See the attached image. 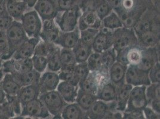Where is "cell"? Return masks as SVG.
<instances>
[{
	"label": "cell",
	"mask_w": 160,
	"mask_h": 119,
	"mask_svg": "<svg viewBox=\"0 0 160 119\" xmlns=\"http://www.w3.org/2000/svg\"><path fill=\"white\" fill-rule=\"evenodd\" d=\"M6 33L8 53L4 61L10 59L17 48L28 38L20 21L16 20H14L11 26L6 31Z\"/></svg>",
	"instance_id": "6da1fadb"
},
{
	"label": "cell",
	"mask_w": 160,
	"mask_h": 119,
	"mask_svg": "<svg viewBox=\"0 0 160 119\" xmlns=\"http://www.w3.org/2000/svg\"><path fill=\"white\" fill-rule=\"evenodd\" d=\"M113 48L118 53L127 47L138 45V40L133 28L120 27L113 30Z\"/></svg>",
	"instance_id": "7a4b0ae2"
},
{
	"label": "cell",
	"mask_w": 160,
	"mask_h": 119,
	"mask_svg": "<svg viewBox=\"0 0 160 119\" xmlns=\"http://www.w3.org/2000/svg\"><path fill=\"white\" fill-rule=\"evenodd\" d=\"M82 13L80 7L58 12L54 21L62 32L72 31L78 27V20Z\"/></svg>",
	"instance_id": "3957f363"
},
{
	"label": "cell",
	"mask_w": 160,
	"mask_h": 119,
	"mask_svg": "<svg viewBox=\"0 0 160 119\" xmlns=\"http://www.w3.org/2000/svg\"><path fill=\"white\" fill-rule=\"evenodd\" d=\"M21 25L28 38H40L42 22L37 12H26L20 20Z\"/></svg>",
	"instance_id": "277c9868"
},
{
	"label": "cell",
	"mask_w": 160,
	"mask_h": 119,
	"mask_svg": "<svg viewBox=\"0 0 160 119\" xmlns=\"http://www.w3.org/2000/svg\"><path fill=\"white\" fill-rule=\"evenodd\" d=\"M39 98L44 103L50 114L58 118L61 117V113L68 104L57 90L42 93Z\"/></svg>",
	"instance_id": "5b68a950"
},
{
	"label": "cell",
	"mask_w": 160,
	"mask_h": 119,
	"mask_svg": "<svg viewBox=\"0 0 160 119\" xmlns=\"http://www.w3.org/2000/svg\"><path fill=\"white\" fill-rule=\"evenodd\" d=\"M146 86H133L129 96L124 112H143L148 105L146 96Z\"/></svg>",
	"instance_id": "8992f818"
},
{
	"label": "cell",
	"mask_w": 160,
	"mask_h": 119,
	"mask_svg": "<svg viewBox=\"0 0 160 119\" xmlns=\"http://www.w3.org/2000/svg\"><path fill=\"white\" fill-rule=\"evenodd\" d=\"M50 115L47 108L39 98L22 105L20 114L21 117L42 119L47 118Z\"/></svg>",
	"instance_id": "52a82bcc"
},
{
	"label": "cell",
	"mask_w": 160,
	"mask_h": 119,
	"mask_svg": "<svg viewBox=\"0 0 160 119\" xmlns=\"http://www.w3.org/2000/svg\"><path fill=\"white\" fill-rule=\"evenodd\" d=\"M125 81L126 83L133 86H147L151 83L148 72L141 69L137 65L127 66Z\"/></svg>",
	"instance_id": "ba28073f"
},
{
	"label": "cell",
	"mask_w": 160,
	"mask_h": 119,
	"mask_svg": "<svg viewBox=\"0 0 160 119\" xmlns=\"http://www.w3.org/2000/svg\"><path fill=\"white\" fill-rule=\"evenodd\" d=\"M1 69L4 73H26L33 69L32 60L31 58L25 59H14L10 58L2 62Z\"/></svg>",
	"instance_id": "9c48e42d"
},
{
	"label": "cell",
	"mask_w": 160,
	"mask_h": 119,
	"mask_svg": "<svg viewBox=\"0 0 160 119\" xmlns=\"http://www.w3.org/2000/svg\"><path fill=\"white\" fill-rule=\"evenodd\" d=\"M113 31L100 27L92 44V50L94 52L101 53L113 47Z\"/></svg>",
	"instance_id": "30bf717a"
},
{
	"label": "cell",
	"mask_w": 160,
	"mask_h": 119,
	"mask_svg": "<svg viewBox=\"0 0 160 119\" xmlns=\"http://www.w3.org/2000/svg\"><path fill=\"white\" fill-rule=\"evenodd\" d=\"M142 49L139 45L127 47L117 53L116 60L126 66L138 65L141 59Z\"/></svg>",
	"instance_id": "8fae6325"
},
{
	"label": "cell",
	"mask_w": 160,
	"mask_h": 119,
	"mask_svg": "<svg viewBox=\"0 0 160 119\" xmlns=\"http://www.w3.org/2000/svg\"><path fill=\"white\" fill-rule=\"evenodd\" d=\"M33 8L42 21L54 19L59 12L54 0H37Z\"/></svg>",
	"instance_id": "7c38bea8"
},
{
	"label": "cell",
	"mask_w": 160,
	"mask_h": 119,
	"mask_svg": "<svg viewBox=\"0 0 160 119\" xmlns=\"http://www.w3.org/2000/svg\"><path fill=\"white\" fill-rule=\"evenodd\" d=\"M103 74L108 73L90 72L87 78L79 83V88L85 92L96 95L101 85L105 83L102 82Z\"/></svg>",
	"instance_id": "4fadbf2b"
},
{
	"label": "cell",
	"mask_w": 160,
	"mask_h": 119,
	"mask_svg": "<svg viewBox=\"0 0 160 119\" xmlns=\"http://www.w3.org/2000/svg\"><path fill=\"white\" fill-rule=\"evenodd\" d=\"M113 112L109 102L99 99H96L86 112L88 118L93 119L113 118Z\"/></svg>",
	"instance_id": "5bb4252c"
},
{
	"label": "cell",
	"mask_w": 160,
	"mask_h": 119,
	"mask_svg": "<svg viewBox=\"0 0 160 119\" xmlns=\"http://www.w3.org/2000/svg\"><path fill=\"white\" fill-rule=\"evenodd\" d=\"M60 30L54 19L42 21V26L40 34L42 40L55 44L59 38Z\"/></svg>",
	"instance_id": "9a60e30c"
},
{
	"label": "cell",
	"mask_w": 160,
	"mask_h": 119,
	"mask_svg": "<svg viewBox=\"0 0 160 119\" xmlns=\"http://www.w3.org/2000/svg\"><path fill=\"white\" fill-rule=\"evenodd\" d=\"M40 40V38H28L17 48L11 58L14 59L32 58L34 54L35 48Z\"/></svg>",
	"instance_id": "2e32d148"
},
{
	"label": "cell",
	"mask_w": 160,
	"mask_h": 119,
	"mask_svg": "<svg viewBox=\"0 0 160 119\" xmlns=\"http://www.w3.org/2000/svg\"><path fill=\"white\" fill-rule=\"evenodd\" d=\"M102 20L93 10H85L80 16L78 27L80 31L88 28L100 29Z\"/></svg>",
	"instance_id": "e0dca14e"
},
{
	"label": "cell",
	"mask_w": 160,
	"mask_h": 119,
	"mask_svg": "<svg viewBox=\"0 0 160 119\" xmlns=\"http://www.w3.org/2000/svg\"><path fill=\"white\" fill-rule=\"evenodd\" d=\"M60 80L59 74L56 72L47 71L41 74L38 85L40 88V94L56 90Z\"/></svg>",
	"instance_id": "ac0fdd59"
},
{
	"label": "cell",
	"mask_w": 160,
	"mask_h": 119,
	"mask_svg": "<svg viewBox=\"0 0 160 119\" xmlns=\"http://www.w3.org/2000/svg\"><path fill=\"white\" fill-rule=\"evenodd\" d=\"M157 62H158V55L155 47H142L141 59L137 66L141 69L148 72Z\"/></svg>",
	"instance_id": "d6986e66"
},
{
	"label": "cell",
	"mask_w": 160,
	"mask_h": 119,
	"mask_svg": "<svg viewBox=\"0 0 160 119\" xmlns=\"http://www.w3.org/2000/svg\"><path fill=\"white\" fill-rule=\"evenodd\" d=\"M127 66L115 61L109 69L108 77L109 80L117 87L121 86L126 83V73Z\"/></svg>",
	"instance_id": "ffe728a7"
},
{
	"label": "cell",
	"mask_w": 160,
	"mask_h": 119,
	"mask_svg": "<svg viewBox=\"0 0 160 119\" xmlns=\"http://www.w3.org/2000/svg\"><path fill=\"white\" fill-rule=\"evenodd\" d=\"M80 33L78 27H77L72 31H60L59 38L56 43V45L63 48L72 50L80 40Z\"/></svg>",
	"instance_id": "44dd1931"
},
{
	"label": "cell",
	"mask_w": 160,
	"mask_h": 119,
	"mask_svg": "<svg viewBox=\"0 0 160 119\" xmlns=\"http://www.w3.org/2000/svg\"><path fill=\"white\" fill-rule=\"evenodd\" d=\"M6 12L14 20L20 21V19L27 12L28 7L23 1L5 0Z\"/></svg>",
	"instance_id": "7402d4cb"
},
{
	"label": "cell",
	"mask_w": 160,
	"mask_h": 119,
	"mask_svg": "<svg viewBox=\"0 0 160 119\" xmlns=\"http://www.w3.org/2000/svg\"><path fill=\"white\" fill-rule=\"evenodd\" d=\"M117 95V87L110 80L103 83L96 95L98 99L105 102L115 101Z\"/></svg>",
	"instance_id": "603a6c76"
},
{
	"label": "cell",
	"mask_w": 160,
	"mask_h": 119,
	"mask_svg": "<svg viewBox=\"0 0 160 119\" xmlns=\"http://www.w3.org/2000/svg\"><path fill=\"white\" fill-rule=\"evenodd\" d=\"M78 88V86H75L65 81H60L56 90L64 101L68 104L75 102Z\"/></svg>",
	"instance_id": "cb8c5ba5"
},
{
	"label": "cell",
	"mask_w": 160,
	"mask_h": 119,
	"mask_svg": "<svg viewBox=\"0 0 160 119\" xmlns=\"http://www.w3.org/2000/svg\"><path fill=\"white\" fill-rule=\"evenodd\" d=\"M40 88L38 84H33L27 86H22L18 94V98L21 106L27 102L39 98Z\"/></svg>",
	"instance_id": "d4e9b609"
},
{
	"label": "cell",
	"mask_w": 160,
	"mask_h": 119,
	"mask_svg": "<svg viewBox=\"0 0 160 119\" xmlns=\"http://www.w3.org/2000/svg\"><path fill=\"white\" fill-rule=\"evenodd\" d=\"M133 87V86L126 83L117 87V95L115 101L117 111L120 112H124Z\"/></svg>",
	"instance_id": "484cf974"
},
{
	"label": "cell",
	"mask_w": 160,
	"mask_h": 119,
	"mask_svg": "<svg viewBox=\"0 0 160 119\" xmlns=\"http://www.w3.org/2000/svg\"><path fill=\"white\" fill-rule=\"evenodd\" d=\"M1 86L7 97H16L21 86L10 73H4L1 82Z\"/></svg>",
	"instance_id": "4316f807"
},
{
	"label": "cell",
	"mask_w": 160,
	"mask_h": 119,
	"mask_svg": "<svg viewBox=\"0 0 160 119\" xmlns=\"http://www.w3.org/2000/svg\"><path fill=\"white\" fill-rule=\"evenodd\" d=\"M61 117L65 119H88L86 112L76 102L67 104L61 113Z\"/></svg>",
	"instance_id": "83f0119b"
},
{
	"label": "cell",
	"mask_w": 160,
	"mask_h": 119,
	"mask_svg": "<svg viewBox=\"0 0 160 119\" xmlns=\"http://www.w3.org/2000/svg\"><path fill=\"white\" fill-rule=\"evenodd\" d=\"M136 35L138 40V45L143 48L155 47L160 40L159 33L151 29Z\"/></svg>",
	"instance_id": "f1b7e54d"
},
{
	"label": "cell",
	"mask_w": 160,
	"mask_h": 119,
	"mask_svg": "<svg viewBox=\"0 0 160 119\" xmlns=\"http://www.w3.org/2000/svg\"><path fill=\"white\" fill-rule=\"evenodd\" d=\"M12 74L22 87L33 84H38L41 74L32 69L26 73H16Z\"/></svg>",
	"instance_id": "f546056e"
},
{
	"label": "cell",
	"mask_w": 160,
	"mask_h": 119,
	"mask_svg": "<svg viewBox=\"0 0 160 119\" xmlns=\"http://www.w3.org/2000/svg\"><path fill=\"white\" fill-rule=\"evenodd\" d=\"M60 59L62 64L60 70L73 71L74 67L77 64L73 51L71 49L60 48Z\"/></svg>",
	"instance_id": "4dcf8cb0"
},
{
	"label": "cell",
	"mask_w": 160,
	"mask_h": 119,
	"mask_svg": "<svg viewBox=\"0 0 160 119\" xmlns=\"http://www.w3.org/2000/svg\"><path fill=\"white\" fill-rule=\"evenodd\" d=\"M72 51L77 63L86 62L90 55L93 51L92 46L85 44L80 39L73 47Z\"/></svg>",
	"instance_id": "1f68e13d"
},
{
	"label": "cell",
	"mask_w": 160,
	"mask_h": 119,
	"mask_svg": "<svg viewBox=\"0 0 160 119\" xmlns=\"http://www.w3.org/2000/svg\"><path fill=\"white\" fill-rule=\"evenodd\" d=\"M96 99L98 98L96 95L85 92L78 88L75 102L82 110L87 112Z\"/></svg>",
	"instance_id": "d6a6232c"
},
{
	"label": "cell",
	"mask_w": 160,
	"mask_h": 119,
	"mask_svg": "<svg viewBox=\"0 0 160 119\" xmlns=\"http://www.w3.org/2000/svg\"><path fill=\"white\" fill-rule=\"evenodd\" d=\"M102 26L109 30L113 31L123 27V24L119 16L112 10L102 20Z\"/></svg>",
	"instance_id": "836d02e7"
},
{
	"label": "cell",
	"mask_w": 160,
	"mask_h": 119,
	"mask_svg": "<svg viewBox=\"0 0 160 119\" xmlns=\"http://www.w3.org/2000/svg\"><path fill=\"white\" fill-rule=\"evenodd\" d=\"M86 63L90 72L108 73L103 70L101 60V53L93 51L88 57Z\"/></svg>",
	"instance_id": "e575fe53"
},
{
	"label": "cell",
	"mask_w": 160,
	"mask_h": 119,
	"mask_svg": "<svg viewBox=\"0 0 160 119\" xmlns=\"http://www.w3.org/2000/svg\"><path fill=\"white\" fill-rule=\"evenodd\" d=\"M60 47L58 46L53 53L48 57V64L47 69L48 71L58 72L62 69V64L60 59Z\"/></svg>",
	"instance_id": "d590c367"
},
{
	"label": "cell",
	"mask_w": 160,
	"mask_h": 119,
	"mask_svg": "<svg viewBox=\"0 0 160 119\" xmlns=\"http://www.w3.org/2000/svg\"><path fill=\"white\" fill-rule=\"evenodd\" d=\"M117 53L113 47L101 53V60L103 70L108 73L109 69L117 61Z\"/></svg>",
	"instance_id": "8d00e7d4"
},
{
	"label": "cell",
	"mask_w": 160,
	"mask_h": 119,
	"mask_svg": "<svg viewBox=\"0 0 160 119\" xmlns=\"http://www.w3.org/2000/svg\"><path fill=\"white\" fill-rule=\"evenodd\" d=\"M58 45L53 43L48 42L44 40H40L35 48L33 55H42L47 57L53 52Z\"/></svg>",
	"instance_id": "74e56055"
},
{
	"label": "cell",
	"mask_w": 160,
	"mask_h": 119,
	"mask_svg": "<svg viewBox=\"0 0 160 119\" xmlns=\"http://www.w3.org/2000/svg\"><path fill=\"white\" fill-rule=\"evenodd\" d=\"M31 60L33 70L41 74L45 72L47 69L48 64L47 57L42 55H33Z\"/></svg>",
	"instance_id": "f35d334b"
},
{
	"label": "cell",
	"mask_w": 160,
	"mask_h": 119,
	"mask_svg": "<svg viewBox=\"0 0 160 119\" xmlns=\"http://www.w3.org/2000/svg\"><path fill=\"white\" fill-rule=\"evenodd\" d=\"M80 31V40L89 45H92L94 40L99 31V29L88 28Z\"/></svg>",
	"instance_id": "ab89813d"
},
{
	"label": "cell",
	"mask_w": 160,
	"mask_h": 119,
	"mask_svg": "<svg viewBox=\"0 0 160 119\" xmlns=\"http://www.w3.org/2000/svg\"><path fill=\"white\" fill-rule=\"evenodd\" d=\"M160 83H151L146 88V96L148 104L152 100L160 99Z\"/></svg>",
	"instance_id": "60d3db41"
},
{
	"label": "cell",
	"mask_w": 160,
	"mask_h": 119,
	"mask_svg": "<svg viewBox=\"0 0 160 119\" xmlns=\"http://www.w3.org/2000/svg\"><path fill=\"white\" fill-rule=\"evenodd\" d=\"M73 72L80 82L85 79L90 73L86 62L77 63L73 68Z\"/></svg>",
	"instance_id": "b9f144b4"
},
{
	"label": "cell",
	"mask_w": 160,
	"mask_h": 119,
	"mask_svg": "<svg viewBox=\"0 0 160 119\" xmlns=\"http://www.w3.org/2000/svg\"><path fill=\"white\" fill-rule=\"evenodd\" d=\"M81 0H57V6L59 12L70 10L80 7Z\"/></svg>",
	"instance_id": "7bdbcfd3"
},
{
	"label": "cell",
	"mask_w": 160,
	"mask_h": 119,
	"mask_svg": "<svg viewBox=\"0 0 160 119\" xmlns=\"http://www.w3.org/2000/svg\"><path fill=\"white\" fill-rule=\"evenodd\" d=\"M58 74L61 81H65L75 86H78L80 82L73 71L60 70Z\"/></svg>",
	"instance_id": "ee69618b"
},
{
	"label": "cell",
	"mask_w": 160,
	"mask_h": 119,
	"mask_svg": "<svg viewBox=\"0 0 160 119\" xmlns=\"http://www.w3.org/2000/svg\"><path fill=\"white\" fill-rule=\"evenodd\" d=\"M8 53V42H7L6 31L0 29V54L2 59L4 61Z\"/></svg>",
	"instance_id": "f6af8a7d"
},
{
	"label": "cell",
	"mask_w": 160,
	"mask_h": 119,
	"mask_svg": "<svg viewBox=\"0 0 160 119\" xmlns=\"http://www.w3.org/2000/svg\"><path fill=\"white\" fill-rule=\"evenodd\" d=\"M148 76L151 83H160V64L159 61L156 63L149 70Z\"/></svg>",
	"instance_id": "bcb514c9"
},
{
	"label": "cell",
	"mask_w": 160,
	"mask_h": 119,
	"mask_svg": "<svg viewBox=\"0 0 160 119\" xmlns=\"http://www.w3.org/2000/svg\"><path fill=\"white\" fill-rule=\"evenodd\" d=\"M14 116L15 114L7 101L0 104V119H10Z\"/></svg>",
	"instance_id": "7dc6e473"
},
{
	"label": "cell",
	"mask_w": 160,
	"mask_h": 119,
	"mask_svg": "<svg viewBox=\"0 0 160 119\" xmlns=\"http://www.w3.org/2000/svg\"><path fill=\"white\" fill-rule=\"evenodd\" d=\"M13 19L7 12L0 16V29L7 31L13 22Z\"/></svg>",
	"instance_id": "c3c4849f"
},
{
	"label": "cell",
	"mask_w": 160,
	"mask_h": 119,
	"mask_svg": "<svg viewBox=\"0 0 160 119\" xmlns=\"http://www.w3.org/2000/svg\"><path fill=\"white\" fill-rule=\"evenodd\" d=\"M143 113L145 118L148 119H160V114L155 112L153 109L150 107L147 106L143 110Z\"/></svg>",
	"instance_id": "681fc988"
},
{
	"label": "cell",
	"mask_w": 160,
	"mask_h": 119,
	"mask_svg": "<svg viewBox=\"0 0 160 119\" xmlns=\"http://www.w3.org/2000/svg\"><path fill=\"white\" fill-rule=\"evenodd\" d=\"M123 119H145L143 112H123Z\"/></svg>",
	"instance_id": "f907efd6"
},
{
	"label": "cell",
	"mask_w": 160,
	"mask_h": 119,
	"mask_svg": "<svg viewBox=\"0 0 160 119\" xmlns=\"http://www.w3.org/2000/svg\"><path fill=\"white\" fill-rule=\"evenodd\" d=\"M151 107L153 109V110L158 113L160 114V99H155V100H152L149 102Z\"/></svg>",
	"instance_id": "816d5d0a"
},
{
	"label": "cell",
	"mask_w": 160,
	"mask_h": 119,
	"mask_svg": "<svg viewBox=\"0 0 160 119\" xmlns=\"http://www.w3.org/2000/svg\"><path fill=\"white\" fill-rule=\"evenodd\" d=\"M7 101V95L4 91H3L2 88L1 86L0 83V104H2Z\"/></svg>",
	"instance_id": "f5cc1de1"
},
{
	"label": "cell",
	"mask_w": 160,
	"mask_h": 119,
	"mask_svg": "<svg viewBox=\"0 0 160 119\" xmlns=\"http://www.w3.org/2000/svg\"><path fill=\"white\" fill-rule=\"evenodd\" d=\"M6 12L5 0H0V16Z\"/></svg>",
	"instance_id": "db71d44e"
},
{
	"label": "cell",
	"mask_w": 160,
	"mask_h": 119,
	"mask_svg": "<svg viewBox=\"0 0 160 119\" xmlns=\"http://www.w3.org/2000/svg\"><path fill=\"white\" fill-rule=\"evenodd\" d=\"M24 2L26 3L28 8H33L36 2H37V0H25Z\"/></svg>",
	"instance_id": "11a10c76"
},
{
	"label": "cell",
	"mask_w": 160,
	"mask_h": 119,
	"mask_svg": "<svg viewBox=\"0 0 160 119\" xmlns=\"http://www.w3.org/2000/svg\"><path fill=\"white\" fill-rule=\"evenodd\" d=\"M4 73L2 72V69H0V83H1V81H2V78H3V76H4Z\"/></svg>",
	"instance_id": "9f6ffc18"
},
{
	"label": "cell",
	"mask_w": 160,
	"mask_h": 119,
	"mask_svg": "<svg viewBox=\"0 0 160 119\" xmlns=\"http://www.w3.org/2000/svg\"><path fill=\"white\" fill-rule=\"evenodd\" d=\"M2 62H3V60L2 59V56H1V55L0 54V69H1V68H2Z\"/></svg>",
	"instance_id": "6f0895ef"
},
{
	"label": "cell",
	"mask_w": 160,
	"mask_h": 119,
	"mask_svg": "<svg viewBox=\"0 0 160 119\" xmlns=\"http://www.w3.org/2000/svg\"><path fill=\"white\" fill-rule=\"evenodd\" d=\"M19 1H25V0H19Z\"/></svg>",
	"instance_id": "680465c9"
}]
</instances>
